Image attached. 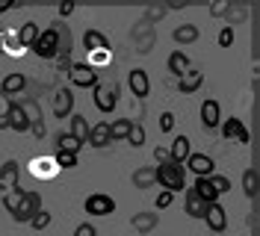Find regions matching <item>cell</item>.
Masks as SVG:
<instances>
[{"label": "cell", "mask_w": 260, "mask_h": 236, "mask_svg": "<svg viewBox=\"0 0 260 236\" xmlns=\"http://www.w3.org/2000/svg\"><path fill=\"white\" fill-rule=\"evenodd\" d=\"M154 177H157V186H162L166 192H180L186 189V168L178 165V162H162V165H154Z\"/></svg>", "instance_id": "1"}, {"label": "cell", "mask_w": 260, "mask_h": 236, "mask_svg": "<svg viewBox=\"0 0 260 236\" xmlns=\"http://www.w3.org/2000/svg\"><path fill=\"white\" fill-rule=\"evenodd\" d=\"M39 210H42V195H39V192H32V189H21L15 207H12L9 213H12V219H15L18 224H30L32 216H36Z\"/></svg>", "instance_id": "2"}, {"label": "cell", "mask_w": 260, "mask_h": 236, "mask_svg": "<svg viewBox=\"0 0 260 236\" xmlns=\"http://www.w3.org/2000/svg\"><path fill=\"white\" fill-rule=\"evenodd\" d=\"M68 80L74 89H95L101 83V74L89 62H71L68 65Z\"/></svg>", "instance_id": "3"}, {"label": "cell", "mask_w": 260, "mask_h": 236, "mask_svg": "<svg viewBox=\"0 0 260 236\" xmlns=\"http://www.w3.org/2000/svg\"><path fill=\"white\" fill-rule=\"evenodd\" d=\"M30 50L39 59H56V50H59V45H56V30L48 24V30L39 32V39H36V45Z\"/></svg>", "instance_id": "4"}, {"label": "cell", "mask_w": 260, "mask_h": 236, "mask_svg": "<svg viewBox=\"0 0 260 236\" xmlns=\"http://www.w3.org/2000/svg\"><path fill=\"white\" fill-rule=\"evenodd\" d=\"M83 210H86L89 216H95V219H101V216H113L115 213V201H113V195H107V192H95V195L86 198Z\"/></svg>", "instance_id": "5"}, {"label": "cell", "mask_w": 260, "mask_h": 236, "mask_svg": "<svg viewBox=\"0 0 260 236\" xmlns=\"http://www.w3.org/2000/svg\"><path fill=\"white\" fill-rule=\"evenodd\" d=\"M222 136H225V142H237V145H248V127H245L243 118H222Z\"/></svg>", "instance_id": "6"}, {"label": "cell", "mask_w": 260, "mask_h": 236, "mask_svg": "<svg viewBox=\"0 0 260 236\" xmlns=\"http://www.w3.org/2000/svg\"><path fill=\"white\" fill-rule=\"evenodd\" d=\"M18 180H21V162L18 159H3L0 162V192H12L18 189Z\"/></svg>", "instance_id": "7"}, {"label": "cell", "mask_w": 260, "mask_h": 236, "mask_svg": "<svg viewBox=\"0 0 260 236\" xmlns=\"http://www.w3.org/2000/svg\"><path fill=\"white\" fill-rule=\"evenodd\" d=\"M50 112H53V118H59V121H65V118L74 112V94H71L68 86H65V89H56L53 104H50Z\"/></svg>", "instance_id": "8"}, {"label": "cell", "mask_w": 260, "mask_h": 236, "mask_svg": "<svg viewBox=\"0 0 260 236\" xmlns=\"http://www.w3.org/2000/svg\"><path fill=\"white\" fill-rule=\"evenodd\" d=\"M50 27L56 30V45H59V50H56V59H68V53L74 50V36H71V27H68L65 21H53Z\"/></svg>", "instance_id": "9"}, {"label": "cell", "mask_w": 260, "mask_h": 236, "mask_svg": "<svg viewBox=\"0 0 260 236\" xmlns=\"http://www.w3.org/2000/svg\"><path fill=\"white\" fill-rule=\"evenodd\" d=\"M92 104H95L101 112H113L115 110V104H118V94H115L113 86H104V83H98L95 89H92Z\"/></svg>", "instance_id": "10"}, {"label": "cell", "mask_w": 260, "mask_h": 236, "mask_svg": "<svg viewBox=\"0 0 260 236\" xmlns=\"http://www.w3.org/2000/svg\"><path fill=\"white\" fill-rule=\"evenodd\" d=\"M186 165H189V172L195 174V177H210V174H216L213 172V165H216V162H213V157H207V154H189V157H186V162H183V168H186Z\"/></svg>", "instance_id": "11"}, {"label": "cell", "mask_w": 260, "mask_h": 236, "mask_svg": "<svg viewBox=\"0 0 260 236\" xmlns=\"http://www.w3.org/2000/svg\"><path fill=\"white\" fill-rule=\"evenodd\" d=\"M127 86H130V92L136 94L139 100H145L148 94H151V80H148V71L133 68V71L127 74Z\"/></svg>", "instance_id": "12"}, {"label": "cell", "mask_w": 260, "mask_h": 236, "mask_svg": "<svg viewBox=\"0 0 260 236\" xmlns=\"http://www.w3.org/2000/svg\"><path fill=\"white\" fill-rule=\"evenodd\" d=\"M21 110H24V115H27V121H30V130L42 139L45 136V118H42V110H39V104L36 100H21L18 104Z\"/></svg>", "instance_id": "13"}, {"label": "cell", "mask_w": 260, "mask_h": 236, "mask_svg": "<svg viewBox=\"0 0 260 236\" xmlns=\"http://www.w3.org/2000/svg\"><path fill=\"white\" fill-rule=\"evenodd\" d=\"M201 124L207 127V130H216V127L222 124V107H219L216 97H207L201 104Z\"/></svg>", "instance_id": "14"}, {"label": "cell", "mask_w": 260, "mask_h": 236, "mask_svg": "<svg viewBox=\"0 0 260 236\" xmlns=\"http://www.w3.org/2000/svg\"><path fill=\"white\" fill-rule=\"evenodd\" d=\"M204 224L210 227L213 233H222V230H225V227H228V216H225V207L219 204V201H216V204H210V207H207V213H204Z\"/></svg>", "instance_id": "15"}, {"label": "cell", "mask_w": 260, "mask_h": 236, "mask_svg": "<svg viewBox=\"0 0 260 236\" xmlns=\"http://www.w3.org/2000/svg\"><path fill=\"white\" fill-rule=\"evenodd\" d=\"M130 36H133V42H136V47H139L142 53H148V50L154 47V27H151L148 21H139V24L130 30Z\"/></svg>", "instance_id": "16"}, {"label": "cell", "mask_w": 260, "mask_h": 236, "mask_svg": "<svg viewBox=\"0 0 260 236\" xmlns=\"http://www.w3.org/2000/svg\"><path fill=\"white\" fill-rule=\"evenodd\" d=\"M56 162H53V157H36L30 162V174L36 177V180H50V177H56Z\"/></svg>", "instance_id": "17"}, {"label": "cell", "mask_w": 260, "mask_h": 236, "mask_svg": "<svg viewBox=\"0 0 260 236\" xmlns=\"http://www.w3.org/2000/svg\"><path fill=\"white\" fill-rule=\"evenodd\" d=\"M86 145H92V148H107V145H113L110 121H98V124L89 127V139H86Z\"/></svg>", "instance_id": "18"}, {"label": "cell", "mask_w": 260, "mask_h": 236, "mask_svg": "<svg viewBox=\"0 0 260 236\" xmlns=\"http://www.w3.org/2000/svg\"><path fill=\"white\" fill-rule=\"evenodd\" d=\"M189 68H192V65H189V56H186L183 50H172V53H169L166 71H169L172 77H178V80H180L183 74H186V71H189Z\"/></svg>", "instance_id": "19"}, {"label": "cell", "mask_w": 260, "mask_h": 236, "mask_svg": "<svg viewBox=\"0 0 260 236\" xmlns=\"http://www.w3.org/2000/svg\"><path fill=\"white\" fill-rule=\"evenodd\" d=\"M189 154H192V148H189V136H175L172 145H169V159L178 162V165H183Z\"/></svg>", "instance_id": "20"}, {"label": "cell", "mask_w": 260, "mask_h": 236, "mask_svg": "<svg viewBox=\"0 0 260 236\" xmlns=\"http://www.w3.org/2000/svg\"><path fill=\"white\" fill-rule=\"evenodd\" d=\"M27 89V77L21 74V71H12V74H6L3 83H0V94H6V97H12V94H21Z\"/></svg>", "instance_id": "21"}, {"label": "cell", "mask_w": 260, "mask_h": 236, "mask_svg": "<svg viewBox=\"0 0 260 236\" xmlns=\"http://www.w3.org/2000/svg\"><path fill=\"white\" fill-rule=\"evenodd\" d=\"M201 86H204V74H201V71H195V68H189V71L178 80V92L180 94H195Z\"/></svg>", "instance_id": "22"}, {"label": "cell", "mask_w": 260, "mask_h": 236, "mask_svg": "<svg viewBox=\"0 0 260 236\" xmlns=\"http://www.w3.org/2000/svg\"><path fill=\"white\" fill-rule=\"evenodd\" d=\"M83 47L89 53H101V50H110V39L101 30H86L83 32Z\"/></svg>", "instance_id": "23"}, {"label": "cell", "mask_w": 260, "mask_h": 236, "mask_svg": "<svg viewBox=\"0 0 260 236\" xmlns=\"http://www.w3.org/2000/svg\"><path fill=\"white\" fill-rule=\"evenodd\" d=\"M6 121H9V130H15V133H30V121H27V115L18 104H12L6 110Z\"/></svg>", "instance_id": "24"}, {"label": "cell", "mask_w": 260, "mask_h": 236, "mask_svg": "<svg viewBox=\"0 0 260 236\" xmlns=\"http://www.w3.org/2000/svg\"><path fill=\"white\" fill-rule=\"evenodd\" d=\"M39 24H36V21H24V24H21V27H18V32H15V42L21 47H32L36 45V39H39Z\"/></svg>", "instance_id": "25"}, {"label": "cell", "mask_w": 260, "mask_h": 236, "mask_svg": "<svg viewBox=\"0 0 260 236\" xmlns=\"http://www.w3.org/2000/svg\"><path fill=\"white\" fill-rule=\"evenodd\" d=\"M207 207H210V204H204V201H201V198L195 195L192 189H186V198H183V210H186V216H189V219H204Z\"/></svg>", "instance_id": "26"}, {"label": "cell", "mask_w": 260, "mask_h": 236, "mask_svg": "<svg viewBox=\"0 0 260 236\" xmlns=\"http://www.w3.org/2000/svg\"><path fill=\"white\" fill-rule=\"evenodd\" d=\"M157 221H160V216H157V213H136V216L130 219V224H133V230H136V233L148 236L154 227H157Z\"/></svg>", "instance_id": "27"}, {"label": "cell", "mask_w": 260, "mask_h": 236, "mask_svg": "<svg viewBox=\"0 0 260 236\" xmlns=\"http://www.w3.org/2000/svg\"><path fill=\"white\" fill-rule=\"evenodd\" d=\"M192 192L201 198V201H204V204H216V201H219V195H216V189H213L210 177H195Z\"/></svg>", "instance_id": "28"}, {"label": "cell", "mask_w": 260, "mask_h": 236, "mask_svg": "<svg viewBox=\"0 0 260 236\" xmlns=\"http://www.w3.org/2000/svg\"><path fill=\"white\" fill-rule=\"evenodd\" d=\"M68 118H71V130H68V133H71L77 142H83V145H86V139H89V127H92L89 121H86V115H80V112H71Z\"/></svg>", "instance_id": "29"}, {"label": "cell", "mask_w": 260, "mask_h": 236, "mask_svg": "<svg viewBox=\"0 0 260 236\" xmlns=\"http://www.w3.org/2000/svg\"><path fill=\"white\" fill-rule=\"evenodd\" d=\"M198 27L195 24H180V27H175V32H172V39L178 42V45H192V42H198Z\"/></svg>", "instance_id": "30"}, {"label": "cell", "mask_w": 260, "mask_h": 236, "mask_svg": "<svg viewBox=\"0 0 260 236\" xmlns=\"http://www.w3.org/2000/svg\"><path fill=\"white\" fill-rule=\"evenodd\" d=\"M133 186H136V189H151V186H157L154 168H151V165H142V168H136V172H133Z\"/></svg>", "instance_id": "31"}, {"label": "cell", "mask_w": 260, "mask_h": 236, "mask_svg": "<svg viewBox=\"0 0 260 236\" xmlns=\"http://www.w3.org/2000/svg\"><path fill=\"white\" fill-rule=\"evenodd\" d=\"M257 189H260V180H257V172L254 168H245L243 172V192H245V198H257Z\"/></svg>", "instance_id": "32"}, {"label": "cell", "mask_w": 260, "mask_h": 236, "mask_svg": "<svg viewBox=\"0 0 260 236\" xmlns=\"http://www.w3.org/2000/svg\"><path fill=\"white\" fill-rule=\"evenodd\" d=\"M80 148H83V142H77L68 130L65 133H59L56 136V151H68V154H80Z\"/></svg>", "instance_id": "33"}, {"label": "cell", "mask_w": 260, "mask_h": 236, "mask_svg": "<svg viewBox=\"0 0 260 236\" xmlns=\"http://www.w3.org/2000/svg\"><path fill=\"white\" fill-rule=\"evenodd\" d=\"M130 127H133V121L130 118H115V121H110V136H113V142L115 139H127V133H130Z\"/></svg>", "instance_id": "34"}, {"label": "cell", "mask_w": 260, "mask_h": 236, "mask_svg": "<svg viewBox=\"0 0 260 236\" xmlns=\"http://www.w3.org/2000/svg\"><path fill=\"white\" fill-rule=\"evenodd\" d=\"M53 162H56L59 172H65V168H77V165H80V157H77V154H68V151H56Z\"/></svg>", "instance_id": "35"}, {"label": "cell", "mask_w": 260, "mask_h": 236, "mask_svg": "<svg viewBox=\"0 0 260 236\" xmlns=\"http://www.w3.org/2000/svg\"><path fill=\"white\" fill-rule=\"evenodd\" d=\"M166 12H169V6H166V3H157V6H148V9H145V18H142V21H148V24L154 27V21H160V18H166Z\"/></svg>", "instance_id": "36"}, {"label": "cell", "mask_w": 260, "mask_h": 236, "mask_svg": "<svg viewBox=\"0 0 260 236\" xmlns=\"http://www.w3.org/2000/svg\"><path fill=\"white\" fill-rule=\"evenodd\" d=\"M124 142H130L133 148H142V145H145V127H142V124H133Z\"/></svg>", "instance_id": "37"}, {"label": "cell", "mask_w": 260, "mask_h": 236, "mask_svg": "<svg viewBox=\"0 0 260 236\" xmlns=\"http://www.w3.org/2000/svg\"><path fill=\"white\" fill-rule=\"evenodd\" d=\"M210 183H213V189H216L219 198H222L225 192H231V180H228L225 174H210Z\"/></svg>", "instance_id": "38"}, {"label": "cell", "mask_w": 260, "mask_h": 236, "mask_svg": "<svg viewBox=\"0 0 260 236\" xmlns=\"http://www.w3.org/2000/svg\"><path fill=\"white\" fill-rule=\"evenodd\" d=\"M50 221H53V216H50L48 210H39V213H36V216H32V227H36V230H45V227H48Z\"/></svg>", "instance_id": "39"}, {"label": "cell", "mask_w": 260, "mask_h": 236, "mask_svg": "<svg viewBox=\"0 0 260 236\" xmlns=\"http://www.w3.org/2000/svg\"><path fill=\"white\" fill-rule=\"evenodd\" d=\"M172 204H175V195H172V192H166V189H162L160 195H157V201H154L157 210H169Z\"/></svg>", "instance_id": "40"}, {"label": "cell", "mask_w": 260, "mask_h": 236, "mask_svg": "<svg viewBox=\"0 0 260 236\" xmlns=\"http://www.w3.org/2000/svg\"><path fill=\"white\" fill-rule=\"evenodd\" d=\"M219 45H222V47L234 45V27H228V24H225V27L219 30Z\"/></svg>", "instance_id": "41"}, {"label": "cell", "mask_w": 260, "mask_h": 236, "mask_svg": "<svg viewBox=\"0 0 260 236\" xmlns=\"http://www.w3.org/2000/svg\"><path fill=\"white\" fill-rule=\"evenodd\" d=\"M160 130L162 133H172L175 130V112H162L160 115Z\"/></svg>", "instance_id": "42"}, {"label": "cell", "mask_w": 260, "mask_h": 236, "mask_svg": "<svg viewBox=\"0 0 260 236\" xmlns=\"http://www.w3.org/2000/svg\"><path fill=\"white\" fill-rule=\"evenodd\" d=\"M74 236H98V227L95 224H89V221H83L74 227Z\"/></svg>", "instance_id": "43"}, {"label": "cell", "mask_w": 260, "mask_h": 236, "mask_svg": "<svg viewBox=\"0 0 260 236\" xmlns=\"http://www.w3.org/2000/svg\"><path fill=\"white\" fill-rule=\"evenodd\" d=\"M228 12H231V3L228 0H219V3L210 6V15H228Z\"/></svg>", "instance_id": "44"}, {"label": "cell", "mask_w": 260, "mask_h": 236, "mask_svg": "<svg viewBox=\"0 0 260 236\" xmlns=\"http://www.w3.org/2000/svg\"><path fill=\"white\" fill-rule=\"evenodd\" d=\"M154 159H157V165H162V162H169V148H166V145H160V148H154Z\"/></svg>", "instance_id": "45"}, {"label": "cell", "mask_w": 260, "mask_h": 236, "mask_svg": "<svg viewBox=\"0 0 260 236\" xmlns=\"http://www.w3.org/2000/svg\"><path fill=\"white\" fill-rule=\"evenodd\" d=\"M74 9H77V6H74L71 0H65V3H59V21H62V18H68V15H74Z\"/></svg>", "instance_id": "46"}, {"label": "cell", "mask_w": 260, "mask_h": 236, "mask_svg": "<svg viewBox=\"0 0 260 236\" xmlns=\"http://www.w3.org/2000/svg\"><path fill=\"white\" fill-rule=\"evenodd\" d=\"M12 9H15V3H0V15L3 12H12Z\"/></svg>", "instance_id": "47"}, {"label": "cell", "mask_w": 260, "mask_h": 236, "mask_svg": "<svg viewBox=\"0 0 260 236\" xmlns=\"http://www.w3.org/2000/svg\"><path fill=\"white\" fill-rule=\"evenodd\" d=\"M0 130H9V121H6V112L0 115Z\"/></svg>", "instance_id": "48"}]
</instances>
